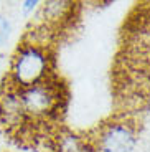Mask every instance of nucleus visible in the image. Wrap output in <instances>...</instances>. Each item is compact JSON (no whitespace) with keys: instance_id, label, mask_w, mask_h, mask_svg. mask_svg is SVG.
I'll list each match as a JSON object with an SVG mask.
<instances>
[{"instance_id":"1","label":"nucleus","mask_w":150,"mask_h":152,"mask_svg":"<svg viewBox=\"0 0 150 152\" xmlns=\"http://www.w3.org/2000/svg\"><path fill=\"white\" fill-rule=\"evenodd\" d=\"M84 136L92 152H132L139 139V121L134 113L116 111Z\"/></svg>"},{"instance_id":"2","label":"nucleus","mask_w":150,"mask_h":152,"mask_svg":"<svg viewBox=\"0 0 150 152\" xmlns=\"http://www.w3.org/2000/svg\"><path fill=\"white\" fill-rule=\"evenodd\" d=\"M10 22H8L5 17L0 15V46L5 45V42L8 40V37H10Z\"/></svg>"}]
</instances>
